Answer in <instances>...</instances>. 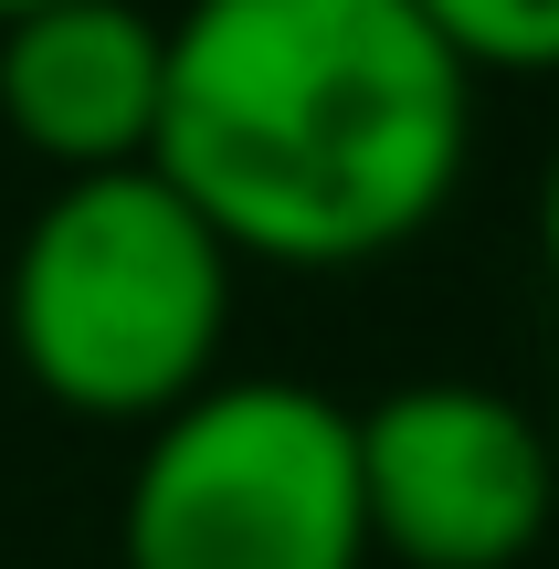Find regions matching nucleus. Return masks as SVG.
<instances>
[{"label": "nucleus", "instance_id": "f257e3e1", "mask_svg": "<svg viewBox=\"0 0 559 569\" xmlns=\"http://www.w3.org/2000/svg\"><path fill=\"white\" fill-rule=\"evenodd\" d=\"M476 63L422 0H190L169 21L159 169L243 264H370L443 222Z\"/></svg>", "mask_w": 559, "mask_h": 569}, {"label": "nucleus", "instance_id": "f03ea898", "mask_svg": "<svg viewBox=\"0 0 559 569\" xmlns=\"http://www.w3.org/2000/svg\"><path fill=\"white\" fill-rule=\"evenodd\" d=\"M243 253L159 169H74L11 243V359L74 422H159L222 380Z\"/></svg>", "mask_w": 559, "mask_h": 569}, {"label": "nucleus", "instance_id": "7ed1b4c3", "mask_svg": "<svg viewBox=\"0 0 559 569\" xmlns=\"http://www.w3.org/2000/svg\"><path fill=\"white\" fill-rule=\"evenodd\" d=\"M127 569H370L359 422L317 380H201L138 432Z\"/></svg>", "mask_w": 559, "mask_h": 569}, {"label": "nucleus", "instance_id": "20e7f679", "mask_svg": "<svg viewBox=\"0 0 559 569\" xmlns=\"http://www.w3.org/2000/svg\"><path fill=\"white\" fill-rule=\"evenodd\" d=\"M359 422L370 559L401 569H518L559 528V453L528 401L486 380H401Z\"/></svg>", "mask_w": 559, "mask_h": 569}, {"label": "nucleus", "instance_id": "39448f33", "mask_svg": "<svg viewBox=\"0 0 559 569\" xmlns=\"http://www.w3.org/2000/svg\"><path fill=\"white\" fill-rule=\"evenodd\" d=\"M169 96V21L148 0H53L0 21V127L53 180L138 169L159 148Z\"/></svg>", "mask_w": 559, "mask_h": 569}, {"label": "nucleus", "instance_id": "423d86ee", "mask_svg": "<svg viewBox=\"0 0 559 569\" xmlns=\"http://www.w3.org/2000/svg\"><path fill=\"white\" fill-rule=\"evenodd\" d=\"M476 74H559V0H422Z\"/></svg>", "mask_w": 559, "mask_h": 569}, {"label": "nucleus", "instance_id": "0eeeda50", "mask_svg": "<svg viewBox=\"0 0 559 569\" xmlns=\"http://www.w3.org/2000/svg\"><path fill=\"white\" fill-rule=\"evenodd\" d=\"M539 253H549V284H559V148H549V180H539Z\"/></svg>", "mask_w": 559, "mask_h": 569}, {"label": "nucleus", "instance_id": "6e6552de", "mask_svg": "<svg viewBox=\"0 0 559 569\" xmlns=\"http://www.w3.org/2000/svg\"><path fill=\"white\" fill-rule=\"evenodd\" d=\"M21 11H53V0H0V21H21Z\"/></svg>", "mask_w": 559, "mask_h": 569}, {"label": "nucleus", "instance_id": "1a4fd4ad", "mask_svg": "<svg viewBox=\"0 0 559 569\" xmlns=\"http://www.w3.org/2000/svg\"><path fill=\"white\" fill-rule=\"evenodd\" d=\"M549 453H559V411H549Z\"/></svg>", "mask_w": 559, "mask_h": 569}]
</instances>
